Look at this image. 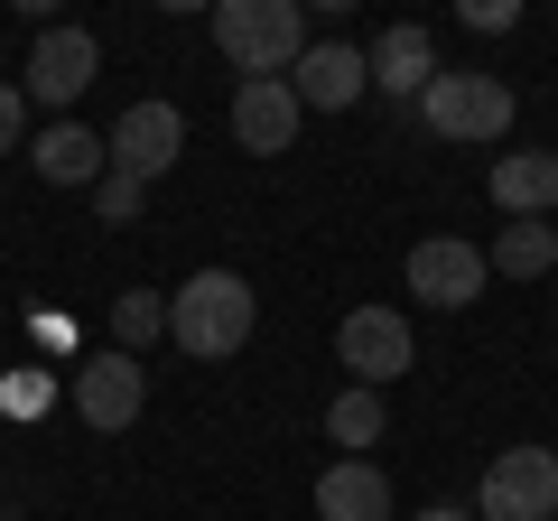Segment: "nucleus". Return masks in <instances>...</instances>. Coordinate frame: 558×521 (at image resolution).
<instances>
[{
    "label": "nucleus",
    "instance_id": "f03ea898",
    "mask_svg": "<svg viewBox=\"0 0 558 521\" xmlns=\"http://www.w3.org/2000/svg\"><path fill=\"white\" fill-rule=\"evenodd\" d=\"M215 47L242 84H270L307 57V0H215Z\"/></svg>",
    "mask_w": 558,
    "mask_h": 521
},
{
    "label": "nucleus",
    "instance_id": "dca6fc26",
    "mask_svg": "<svg viewBox=\"0 0 558 521\" xmlns=\"http://www.w3.org/2000/svg\"><path fill=\"white\" fill-rule=\"evenodd\" d=\"M102 336H112V354L159 344V336H168V289H121V299L102 307Z\"/></svg>",
    "mask_w": 558,
    "mask_h": 521
},
{
    "label": "nucleus",
    "instance_id": "f8f14e48",
    "mask_svg": "<svg viewBox=\"0 0 558 521\" xmlns=\"http://www.w3.org/2000/svg\"><path fill=\"white\" fill-rule=\"evenodd\" d=\"M299 94H289V75H270V84H233V141L252 149V159H279V149L299 141Z\"/></svg>",
    "mask_w": 558,
    "mask_h": 521
},
{
    "label": "nucleus",
    "instance_id": "b1692460",
    "mask_svg": "<svg viewBox=\"0 0 558 521\" xmlns=\"http://www.w3.org/2000/svg\"><path fill=\"white\" fill-rule=\"evenodd\" d=\"M0 521H10V512H0Z\"/></svg>",
    "mask_w": 558,
    "mask_h": 521
},
{
    "label": "nucleus",
    "instance_id": "9b49d317",
    "mask_svg": "<svg viewBox=\"0 0 558 521\" xmlns=\"http://www.w3.org/2000/svg\"><path fill=\"white\" fill-rule=\"evenodd\" d=\"M363 65H373V94H391V102H418L428 84H438V47H428L418 20H391L373 47H363Z\"/></svg>",
    "mask_w": 558,
    "mask_h": 521
},
{
    "label": "nucleus",
    "instance_id": "20e7f679",
    "mask_svg": "<svg viewBox=\"0 0 558 521\" xmlns=\"http://www.w3.org/2000/svg\"><path fill=\"white\" fill-rule=\"evenodd\" d=\"M475 521H558V447H502L475 484Z\"/></svg>",
    "mask_w": 558,
    "mask_h": 521
},
{
    "label": "nucleus",
    "instance_id": "f3484780",
    "mask_svg": "<svg viewBox=\"0 0 558 521\" xmlns=\"http://www.w3.org/2000/svg\"><path fill=\"white\" fill-rule=\"evenodd\" d=\"M484 260H494L502 280H549V270H558V233H549V223H502Z\"/></svg>",
    "mask_w": 558,
    "mask_h": 521
},
{
    "label": "nucleus",
    "instance_id": "423d86ee",
    "mask_svg": "<svg viewBox=\"0 0 558 521\" xmlns=\"http://www.w3.org/2000/svg\"><path fill=\"white\" fill-rule=\"evenodd\" d=\"M178 149H186V112L178 102H131V112L102 131V159H112V178H168L178 168Z\"/></svg>",
    "mask_w": 558,
    "mask_h": 521
},
{
    "label": "nucleus",
    "instance_id": "7ed1b4c3",
    "mask_svg": "<svg viewBox=\"0 0 558 521\" xmlns=\"http://www.w3.org/2000/svg\"><path fill=\"white\" fill-rule=\"evenodd\" d=\"M438 141H457V149H484V141H502L512 131V112H521V94L502 75H484V65H438V84L410 102Z\"/></svg>",
    "mask_w": 558,
    "mask_h": 521
},
{
    "label": "nucleus",
    "instance_id": "5701e85b",
    "mask_svg": "<svg viewBox=\"0 0 558 521\" xmlns=\"http://www.w3.org/2000/svg\"><path fill=\"white\" fill-rule=\"evenodd\" d=\"M418 521H475V512H457V502H428V512H418Z\"/></svg>",
    "mask_w": 558,
    "mask_h": 521
},
{
    "label": "nucleus",
    "instance_id": "1a4fd4ad",
    "mask_svg": "<svg viewBox=\"0 0 558 521\" xmlns=\"http://www.w3.org/2000/svg\"><path fill=\"white\" fill-rule=\"evenodd\" d=\"M336 363L363 381V391L400 381L410 373V317H400V307H354V317L336 326Z\"/></svg>",
    "mask_w": 558,
    "mask_h": 521
},
{
    "label": "nucleus",
    "instance_id": "6e6552de",
    "mask_svg": "<svg viewBox=\"0 0 558 521\" xmlns=\"http://www.w3.org/2000/svg\"><path fill=\"white\" fill-rule=\"evenodd\" d=\"M289 94H299V112H354L373 94V65L354 38H307V57L289 65Z\"/></svg>",
    "mask_w": 558,
    "mask_h": 521
},
{
    "label": "nucleus",
    "instance_id": "2eb2a0df",
    "mask_svg": "<svg viewBox=\"0 0 558 521\" xmlns=\"http://www.w3.org/2000/svg\"><path fill=\"white\" fill-rule=\"evenodd\" d=\"M317 521H391V475L363 457H336L317 475Z\"/></svg>",
    "mask_w": 558,
    "mask_h": 521
},
{
    "label": "nucleus",
    "instance_id": "9d476101",
    "mask_svg": "<svg viewBox=\"0 0 558 521\" xmlns=\"http://www.w3.org/2000/svg\"><path fill=\"white\" fill-rule=\"evenodd\" d=\"M400 280H410V299H428V307H475L484 280H494V260H484L475 242H457V233H428Z\"/></svg>",
    "mask_w": 558,
    "mask_h": 521
},
{
    "label": "nucleus",
    "instance_id": "aec40b11",
    "mask_svg": "<svg viewBox=\"0 0 558 521\" xmlns=\"http://www.w3.org/2000/svg\"><path fill=\"white\" fill-rule=\"evenodd\" d=\"M47 410V373H0V420H38Z\"/></svg>",
    "mask_w": 558,
    "mask_h": 521
},
{
    "label": "nucleus",
    "instance_id": "ddd939ff",
    "mask_svg": "<svg viewBox=\"0 0 558 521\" xmlns=\"http://www.w3.org/2000/svg\"><path fill=\"white\" fill-rule=\"evenodd\" d=\"M494 205H502V223H549L558 215V149H502Z\"/></svg>",
    "mask_w": 558,
    "mask_h": 521
},
{
    "label": "nucleus",
    "instance_id": "0eeeda50",
    "mask_svg": "<svg viewBox=\"0 0 558 521\" xmlns=\"http://www.w3.org/2000/svg\"><path fill=\"white\" fill-rule=\"evenodd\" d=\"M140 410H149V373H140V354L94 344V354L75 363V420L84 428H131Z\"/></svg>",
    "mask_w": 558,
    "mask_h": 521
},
{
    "label": "nucleus",
    "instance_id": "a211bd4d",
    "mask_svg": "<svg viewBox=\"0 0 558 521\" xmlns=\"http://www.w3.org/2000/svg\"><path fill=\"white\" fill-rule=\"evenodd\" d=\"M381 428H391V410H381V391H363V381H344L336 401H326V438L354 457V447H373Z\"/></svg>",
    "mask_w": 558,
    "mask_h": 521
},
{
    "label": "nucleus",
    "instance_id": "6ab92c4d",
    "mask_svg": "<svg viewBox=\"0 0 558 521\" xmlns=\"http://www.w3.org/2000/svg\"><path fill=\"white\" fill-rule=\"evenodd\" d=\"M140 205H149V186H140V178H102L94 186V223H140Z\"/></svg>",
    "mask_w": 558,
    "mask_h": 521
},
{
    "label": "nucleus",
    "instance_id": "4468645a",
    "mask_svg": "<svg viewBox=\"0 0 558 521\" xmlns=\"http://www.w3.org/2000/svg\"><path fill=\"white\" fill-rule=\"evenodd\" d=\"M28 168H38L47 186H102V178H112L102 131H84V121H47L38 141H28Z\"/></svg>",
    "mask_w": 558,
    "mask_h": 521
},
{
    "label": "nucleus",
    "instance_id": "412c9836",
    "mask_svg": "<svg viewBox=\"0 0 558 521\" xmlns=\"http://www.w3.org/2000/svg\"><path fill=\"white\" fill-rule=\"evenodd\" d=\"M10 149H28V94L20 84H0V159H10Z\"/></svg>",
    "mask_w": 558,
    "mask_h": 521
},
{
    "label": "nucleus",
    "instance_id": "4be33fe9",
    "mask_svg": "<svg viewBox=\"0 0 558 521\" xmlns=\"http://www.w3.org/2000/svg\"><path fill=\"white\" fill-rule=\"evenodd\" d=\"M521 0H465V28H512Z\"/></svg>",
    "mask_w": 558,
    "mask_h": 521
},
{
    "label": "nucleus",
    "instance_id": "f257e3e1",
    "mask_svg": "<svg viewBox=\"0 0 558 521\" xmlns=\"http://www.w3.org/2000/svg\"><path fill=\"white\" fill-rule=\"evenodd\" d=\"M252 326H260V299H252V280H242V270H196V280L168 289V344H178V354H196V363L242 354V344H252Z\"/></svg>",
    "mask_w": 558,
    "mask_h": 521
},
{
    "label": "nucleus",
    "instance_id": "39448f33",
    "mask_svg": "<svg viewBox=\"0 0 558 521\" xmlns=\"http://www.w3.org/2000/svg\"><path fill=\"white\" fill-rule=\"evenodd\" d=\"M94 75H102V47H94V28H38V47H28V75H20V94L28 102H47V112L65 121V102H84L94 94Z\"/></svg>",
    "mask_w": 558,
    "mask_h": 521
}]
</instances>
